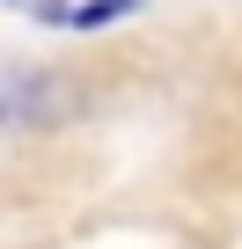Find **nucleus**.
<instances>
[{
  "mask_svg": "<svg viewBox=\"0 0 242 249\" xmlns=\"http://www.w3.org/2000/svg\"><path fill=\"white\" fill-rule=\"evenodd\" d=\"M140 0H88V8H74V30H103V22H117V15H132Z\"/></svg>",
  "mask_w": 242,
  "mask_h": 249,
  "instance_id": "obj_2",
  "label": "nucleus"
},
{
  "mask_svg": "<svg viewBox=\"0 0 242 249\" xmlns=\"http://www.w3.org/2000/svg\"><path fill=\"white\" fill-rule=\"evenodd\" d=\"M88 95L66 73H0V132L8 124H66Z\"/></svg>",
  "mask_w": 242,
  "mask_h": 249,
  "instance_id": "obj_1",
  "label": "nucleus"
}]
</instances>
